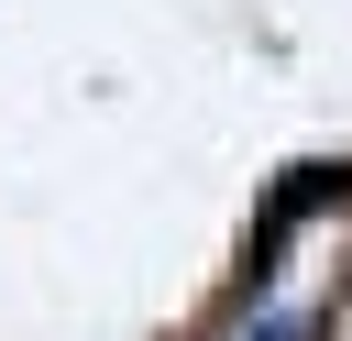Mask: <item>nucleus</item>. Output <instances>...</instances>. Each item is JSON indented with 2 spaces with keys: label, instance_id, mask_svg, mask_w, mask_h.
<instances>
[{
  "label": "nucleus",
  "instance_id": "f257e3e1",
  "mask_svg": "<svg viewBox=\"0 0 352 341\" xmlns=\"http://www.w3.org/2000/svg\"><path fill=\"white\" fill-rule=\"evenodd\" d=\"M253 341H286V330H253Z\"/></svg>",
  "mask_w": 352,
  "mask_h": 341
}]
</instances>
